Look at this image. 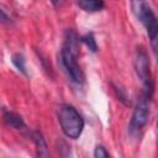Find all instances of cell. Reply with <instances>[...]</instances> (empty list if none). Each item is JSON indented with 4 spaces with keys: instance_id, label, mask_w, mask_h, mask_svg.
<instances>
[{
    "instance_id": "cell-1",
    "label": "cell",
    "mask_w": 158,
    "mask_h": 158,
    "mask_svg": "<svg viewBox=\"0 0 158 158\" xmlns=\"http://www.w3.org/2000/svg\"><path fill=\"white\" fill-rule=\"evenodd\" d=\"M79 42H80V37L77 35V32L72 28L67 30L59 58H60L62 67L67 73L68 78L70 79V81L74 84L81 85L84 83V73L77 60Z\"/></svg>"
},
{
    "instance_id": "cell-2",
    "label": "cell",
    "mask_w": 158,
    "mask_h": 158,
    "mask_svg": "<svg viewBox=\"0 0 158 158\" xmlns=\"http://www.w3.org/2000/svg\"><path fill=\"white\" fill-rule=\"evenodd\" d=\"M131 10L135 17L143 25L149 37L152 52L158 63V17L153 12L147 0H130Z\"/></svg>"
},
{
    "instance_id": "cell-3",
    "label": "cell",
    "mask_w": 158,
    "mask_h": 158,
    "mask_svg": "<svg viewBox=\"0 0 158 158\" xmlns=\"http://www.w3.org/2000/svg\"><path fill=\"white\" fill-rule=\"evenodd\" d=\"M58 121L63 133L72 139L79 138L84 130V118L79 111L69 104H63L58 110Z\"/></svg>"
},
{
    "instance_id": "cell-4",
    "label": "cell",
    "mask_w": 158,
    "mask_h": 158,
    "mask_svg": "<svg viewBox=\"0 0 158 158\" xmlns=\"http://www.w3.org/2000/svg\"><path fill=\"white\" fill-rule=\"evenodd\" d=\"M133 68L137 78L142 84V94L152 99L154 93V81L149 69V58L142 46H137L133 58Z\"/></svg>"
},
{
    "instance_id": "cell-5",
    "label": "cell",
    "mask_w": 158,
    "mask_h": 158,
    "mask_svg": "<svg viewBox=\"0 0 158 158\" xmlns=\"http://www.w3.org/2000/svg\"><path fill=\"white\" fill-rule=\"evenodd\" d=\"M149 102H151V98L141 93L128 125V132L131 136L133 137L139 136L143 128L146 127L149 118Z\"/></svg>"
},
{
    "instance_id": "cell-6",
    "label": "cell",
    "mask_w": 158,
    "mask_h": 158,
    "mask_svg": "<svg viewBox=\"0 0 158 158\" xmlns=\"http://www.w3.org/2000/svg\"><path fill=\"white\" fill-rule=\"evenodd\" d=\"M2 118H4V122L9 127H12L15 130H23L25 128V121H23L22 116L19 115L17 112H14L10 110H4Z\"/></svg>"
},
{
    "instance_id": "cell-7",
    "label": "cell",
    "mask_w": 158,
    "mask_h": 158,
    "mask_svg": "<svg viewBox=\"0 0 158 158\" xmlns=\"http://www.w3.org/2000/svg\"><path fill=\"white\" fill-rule=\"evenodd\" d=\"M30 137L33 141V143L36 144V151H37V156L38 157H48V149H47V143L42 136V133L40 131H31L30 132Z\"/></svg>"
},
{
    "instance_id": "cell-8",
    "label": "cell",
    "mask_w": 158,
    "mask_h": 158,
    "mask_svg": "<svg viewBox=\"0 0 158 158\" xmlns=\"http://www.w3.org/2000/svg\"><path fill=\"white\" fill-rule=\"evenodd\" d=\"M77 5L85 12H98L105 7L104 0H78Z\"/></svg>"
},
{
    "instance_id": "cell-9",
    "label": "cell",
    "mask_w": 158,
    "mask_h": 158,
    "mask_svg": "<svg viewBox=\"0 0 158 158\" xmlns=\"http://www.w3.org/2000/svg\"><path fill=\"white\" fill-rule=\"evenodd\" d=\"M11 62H12V64L15 65V68H16L20 73H22L23 75H27L26 59H25V57H23L22 53H15V54L12 56V58H11Z\"/></svg>"
},
{
    "instance_id": "cell-10",
    "label": "cell",
    "mask_w": 158,
    "mask_h": 158,
    "mask_svg": "<svg viewBox=\"0 0 158 158\" xmlns=\"http://www.w3.org/2000/svg\"><path fill=\"white\" fill-rule=\"evenodd\" d=\"M80 42L84 43L91 52H94V53L98 52V43H96V40H95L93 32H88L84 36H81L80 37Z\"/></svg>"
},
{
    "instance_id": "cell-11",
    "label": "cell",
    "mask_w": 158,
    "mask_h": 158,
    "mask_svg": "<svg viewBox=\"0 0 158 158\" xmlns=\"http://www.w3.org/2000/svg\"><path fill=\"white\" fill-rule=\"evenodd\" d=\"M94 157L95 158H107L110 157V153L109 151H106V148L101 144H98L94 149Z\"/></svg>"
},
{
    "instance_id": "cell-12",
    "label": "cell",
    "mask_w": 158,
    "mask_h": 158,
    "mask_svg": "<svg viewBox=\"0 0 158 158\" xmlns=\"http://www.w3.org/2000/svg\"><path fill=\"white\" fill-rule=\"evenodd\" d=\"M114 86V90H115V93H116V95H117V98H118V100L120 101H122L123 104H126V105H130V100H128V98H127V95L125 94V91H123V89H121L120 86H117V85H112Z\"/></svg>"
},
{
    "instance_id": "cell-13",
    "label": "cell",
    "mask_w": 158,
    "mask_h": 158,
    "mask_svg": "<svg viewBox=\"0 0 158 158\" xmlns=\"http://www.w3.org/2000/svg\"><path fill=\"white\" fill-rule=\"evenodd\" d=\"M1 21H2L4 23H9V25L12 22L11 15L6 12V9H5L4 6H1Z\"/></svg>"
},
{
    "instance_id": "cell-14",
    "label": "cell",
    "mask_w": 158,
    "mask_h": 158,
    "mask_svg": "<svg viewBox=\"0 0 158 158\" xmlns=\"http://www.w3.org/2000/svg\"><path fill=\"white\" fill-rule=\"evenodd\" d=\"M54 6H59L62 2H63V0H49Z\"/></svg>"
},
{
    "instance_id": "cell-15",
    "label": "cell",
    "mask_w": 158,
    "mask_h": 158,
    "mask_svg": "<svg viewBox=\"0 0 158 158\" xmlns=\"http://www.w3.org/2000/svg\"><path fill=\"white\" fill-rule=\"evenodd\" d=\"M157 146H158V120H157Z\"/></svg>"
}]
</instances>
